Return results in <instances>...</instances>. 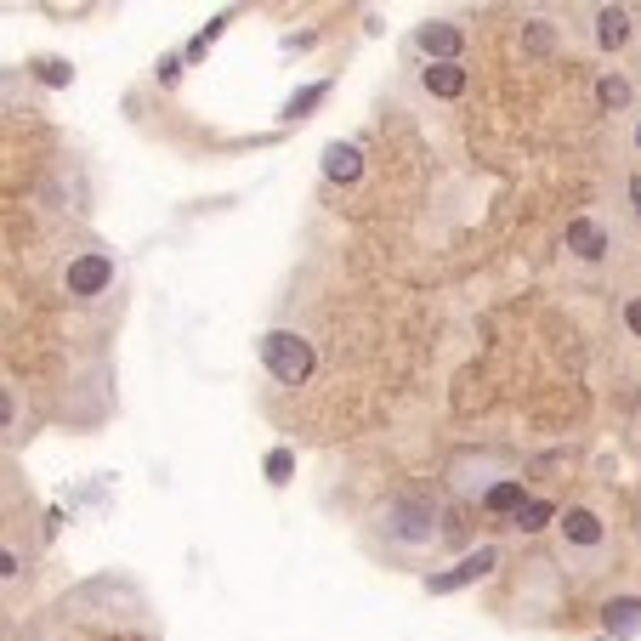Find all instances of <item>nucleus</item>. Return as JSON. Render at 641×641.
<instances>
[{
	"instance_id": "nucleus-1",
	"label": "nucleus",
	"mask_w": 641,
	"mask_h": 641,
	"mask_svg": "<svg viewBox=\"0 0 641 641\" xmlns=\"http://www.w3.org/2000/svg\"><path fill=\"white\" fill-rule=\"evenodd\" d=\"M454 539L449 505L426 494V488H403L369 517V545L392 562H420V556H437Z\"/></svg>"
},
{
	"instance_id": "nucleus-2",
	"label": "nucleus",
	"mask_w": 641,
	"mask_h": 641,
	"mask_svg": "<svg viewBox=\"0 0 641 641\" xmlns=\"http://www.w3.org/2000/svg\"><path fill=\"white\" fill-rule=\"evenodd\" d=\"M120 290H125V267L108 244L86 239L80 250L63 256V295H69V307L97 312V307H108V301H120Z\"/></svg>"
},
{
	"instance_id": "nucleus-3",
	"label": "nucleus",
	"mask_w": 641,
	"mask_h": 641,
	"mask_svg": "<svg viewBox=\"0 0 641 641\" xmlns=\"http://www.w3.org/2000/svg\"><path fill=\"white\" fill-rule=\"evenodd\" d=\"M443 477H449V494H454V500H471L477 511H483V505L494 500L511 477H522V471H517V460H511V454H500V449H460L449 460V471H443Z\"/></svg>"
},
{
	"instance_id": "nucleus-4",
	"label": "nucleus",
	"mask_w": 641,
	"mask_h": 641,
	"mask_svg": "<svg viewBox=\"0 0 641 641\" xmlns=\"http://www.w3.org/2000/svg\"><path fill=\"white\" fill-rule=\"evenodd\" d=\"M556 539H562V556H568L579 573H596L613 562V528L602 522V511L590 505H568L556 517Z\"/></svg>"
},
{
	"instance_id": "nucleus-5",
	"label": "nucleus",
	"mask_w": 641,
	"mask_h": 641,
	"mask_svg": "<svg viewBox=\"0 0 641 641\" xmlns=\"http://www.w3.org/2000/svg\"><path fill=\"white\" fill-rule=\"evenodd\" d=\"M256 358L278 386H307L312 369H318V352H312V341L301 330H267L256 341Z\"/></svg>"
},
{
	"instance_id": "nucleus-6",
	"label": "nucleus",
	"mask_w": 641,
	"mask_h": 641,
	"mask_svg": "<svg viewBox=\"0 0 641 641\" xmlns=\"http://www.w3.org/2000/svg\"><path fill=\"white\" fill-rule=\"evenodd\" d=\"M562 256H568L573 267H602V261L613 256V233H607V222H596V216H573L568 233H562Z\"/></svg>"
},
{
	"instance_id": "nucleus-7",
	"label": "nucleus",
	"mask_w": 641,
	"mask_h": 641,
	"mask_svg": "<svg viewBox=\"0 0 641 641\" xmlns=\"http://www.w3.org/2000/svg\"><path fill=\"white\" fill-rule=\"evenodd\" d=\"M409 46H415L426 63H460V52H466V29L449 23V18H426L415 35H409Z\"/></svg>"
},
{
	"instance_id": "nucleus-8",
	"label": "nucleus",
	"mask_w": 641,
	"mask_h": 641,
	"mask_svg": "<svg viewBox=\"0 0 641 641\" xmlns=\"http://www.w3.org/2000/svg\"><path fill=\"white\" fill-rule=\"evenodd\" d=\"M494 568H500V545H477V551L460 556L449 573H426V590H432V596H449V590L471 585V579H488Z\"/></svg>"
},
{
	"instance_id": "nucleus-9",
	"label": "nucleus",
	"mask_w": 641,
	"mask_h": 641,
	"mask_svg": "<svg viewBox=\"0 0 641 641\" xmlns=\"http://www.w3.org/2000/svg\"><path fill=\"white\" fill-rule=\"evenodd\" d=\"M590 40H596L602 52H624V46L636 40V12H630V6H596V12H590Z\"/></svg>"
},
{
	"instance_id": "nucleus-10",
	"label": "nucleus",
	"mask_w": 641,
	"mask_h": 641,
	"mask_svg": "<svg viewBox=\"0 0 641 641\" xmlns=\"http://www.w3.org/2000/svg\"><path fill=\"white\" fill-rule=\"evenodd\" d=\"M420 91L437 103H460L471 91V69L466 63H420Z\"/></svg>"
},
{
	"instance_id": "nucleus-11",
	"label": "nucleus",
	"mask_w": 641,
	"mask_h": 641,
	"mask_svg": "<svg viewBox=\"0 0 641 641\" xmlns=\"http://www.w3.org/2000/svg\"><path fill=\"white\" fill-rule=\"evenodd\" d=\"M318 171H324V182H358L364 176V148L358 142H330Z\"/></svg>"
},
{
	"instance_id": "nucleus-12",
	"label": "nucleus",
	"mask_w": 641,
	"mask_h": 641,
	"mask_svg": "<svg viewBox=\"0 0 641 641\" xmlns=\"http://www.w3.org/2000/svg\"><path fill=\"white\" fill-rule=\"evenodd\" d=\"M602 624H607V636L613 641L636 636L641 630V596H613V602L602 607Z\"/></svg>"
},
{
	"instance_id": "nucleus-13",
	"label": "nucleus",
	"mask_w": 641,
	"mask_h": 641,
	"mask_svg": "<svg viewBox=\"0 0 641 641\" xmlns=\"http://www.w3.org/2000/svg\"><path fill=\"white\" fill-rule=\"evenodd\" d=\"M556 517H562V511H556L551 500H539V494H534V500H528V505L517 511V522H511V528H522V534H534V528H545V522H556Z\"/></svg>"
},
{
	"instance_id": "nucleus-14",
	"label": "nucleus",
	"mask_w": 641,
	"mask_h": 641,
	"mask_svg": "<svg viewBox=\"0 0 641 641\" xmlns=\"http://www.w3.org/2000/svg\"><path fill=\"white\" fill-rule=\"evenodd\" d=\"M596 97H602L607 108H624V103H630V86H624L619 74H602V86H596Z\"/></svg>"
},
{
	"instance_id": "nucleus-15",
	"label": "nucleus",
	"mask_w": 641,
	"mask_h": 641,
	"mask_svg": "<svg viewBox=\"0 0 641 641\" xmlns=\"http://www.w3.org/2000/svg\"><path fill=\"white\" fill-rule=\"evenodd\" d=\"M6 437H18V386L6 381Z\"/></svg>"
},
{
	"instance_id": "nucleus-16",
	"label": "nucleus",
	"mask_w": 641,
	"mask_h": 641,
	"mask_svg": "<svg viewBox=\"0 0 641 641\" xmlns=\"http://www.w3.org/2000/svg\"><path fill=\"white\" fill-rule=\"evenodd\" d=\"M624 324H630V335H641V295L624 301Z\"/></svg>"
},
{
	"instance_id": "nucleus-17",
	"label": "nucleus",
	"mask_w": 641,
	"mask_h": 641,
	"mask_svg": "<svg viewBox=\"0 0 641 641\" xmlns=\"http://www.w3.org/2000/svg\"><path fill=\"white\" fill-rule=\"evenodd\" d=\"M40 74H46L52 86H63V80H69V69H63V63H40Z\"/></svg>"
},
{
	"instance_id": "nucleus-18",
	"label": "nucleus",
	"mask_w": 641,
	"mask_h": 641,
	"mask_svg": "<svg viewBox=\"0 0 641 641\" xmlns=\"http://www.w3.org/2000/svg\"><path fill=\"white\" fill-rule=\"evenodd\" d=\"M624 193H630V210L641 216V176H630V182H624Z\"/></svg>"
},
{
	"instance_id": "nucleus-19",
	"label": "nucleus",
	"mask_w": 641,
	"mask_h": 641,
	"mask_svg": "<svg viewBox=\"0 0 641 641\" xmlns=\"http://www.w3.org/2000/svg\"><path fill=\"white\" fill-rule=\"evenodd\" d=\"M636 148H641V120H636Z\"/></svg>"
}]
</instances>
